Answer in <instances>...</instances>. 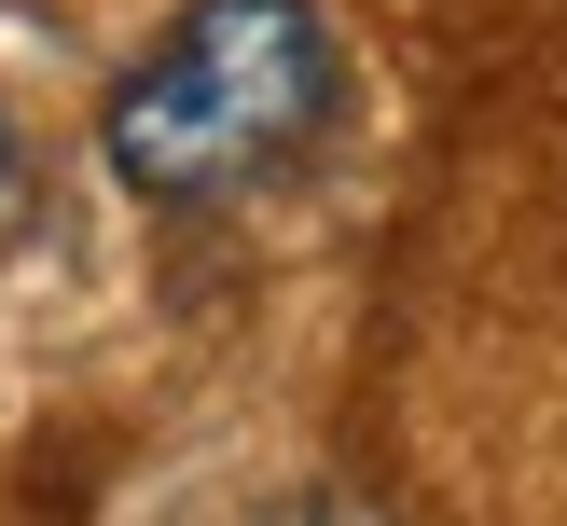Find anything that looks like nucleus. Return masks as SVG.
I'll use <instances>...</instances> for the list:
<instances>
[{
	"label": "nucleus",
	"mask_w": 567,
	"mask_h": 526,
	"mask_svg": "<svg viewBox=\"0 0 567 526\" xmlns=\"http://www.w3.org/2000/svg\"><path fill=\"white\" fill-rule=\"evenodd\" d=\"M264 526H374V513H360V498H277Z\"/></svg>",
	"instance_id": "nucleus-2"
},
{
	"label": "nucleus",
	"mask_w": 567,
	"mask_h": 526,
	"mask_svg": "<svg viewBox=\"0 0 567 526\" xmlns=\"http://www.w3.org/2000/svg\"><path fill=\"white\" fill-rule=\"evenodd\" d=\"M332 97H347V55H332L319 0H181L153 55L111 83L97 153L153 208H208V194L277 181L332 125Z\"/></svg>",
	"instance_id": "nucleus-1"
},
{
	"label": "nucleus",
	"mask_w": 567,
	"mask_h": 526,
	"mask_svg": "<svg viewBox=\"0 0 567 526\" xmlns=\"http://www.w3.org/2000/svg\"><path fill=\"white\" fill-rule=\"evenodd\" d=\"M14 194H28V125L0 111V221H14Z\"/></svg>",
	"instance_id": "nucleus-3"
}]
</instances>
